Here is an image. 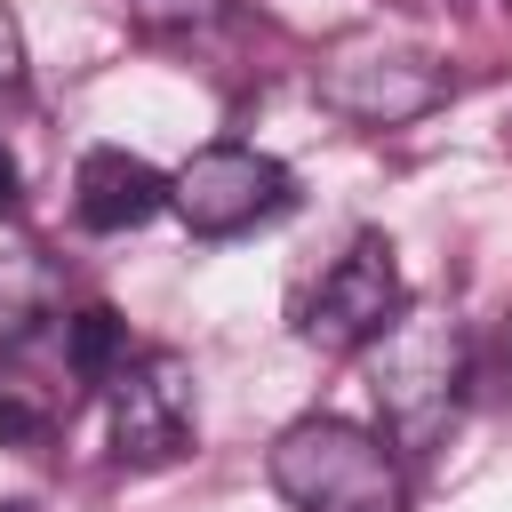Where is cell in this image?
Returning <instances> with one entry per match:
<instances>
[{"instance_id": "obj_10", "label": "cell", "mask_w": 512, "mask_h": 512, "mask_svg": "<svg viewBox=\"0 0 512 512\" xmlns=\"http://www.w3.org/2000/svg\"><path fill=\"white\" fill-rule=\"evenodd\" d=\"M24 88V32H16V16L0 8V96H16Z\"/></svg>"}, {"instance_id": "obj_7", "label": "cell", "mask_w": 512, "mask_h": 512, "mask_svg": "<svg viewBox=\"0 0 512 512\" xmlns=\"http://www.w3.org/2000/svg\"><path fill=\"white\" fill-rule=\"evenodd\" d=\"M72 208H80L88 232H136V224H152L168 208V176L152 160L120 152V144H96L80 160V176H72Z\"/></svg>"}, {"instance_id": "obj_3", "label": "cell", "mask_w": 512, "mask_h": 512, "mask_svg": "<svg viewBox=\"0 0 512 512\" xmlns=\"http://www.w3.org/2000/svg\"><path fill=\"white\" fill-rule=\"evenodd\" d=\"M288 200H296V176H288L272 152H256V144H208V152H192V160L168 176V208H176L184 232H200V240L256 232V224L288 216Z\"/></svg>"}, {"instance_id": "obj_11", "label": "cell", "mask_w": 512, "mask_h": 512, "mask_svg": "<svg viewBox=\"0 0 512 512\" xmlns=\"http://www.w3.org/2000/svg\"><path fill=\"white\" fill-rule=\"evenodd\" d=\"M16 200H24V176H16V160H8V144H0V216H16Z\"/></svg>"}, {"instance_id": "obj_12", "label": "cell", "mask_w": 512, "mask_h": 512, "mask_svg": "<svg viewBox=\"0 0 512 512\" xmlns=\"http://www.w3.org/2000/svg\"><path fill=\"white\" fill-rule=\"evenodd\" d=\"M504 360H512V312H504Z\"/></svg>"}, {"instance_id": "obj_13", "label": "cell", "mask_w": 512, "mask_h": 512, "mask_svg": "<svg viewBox=\"0 0 512 512\" xmlns=\"http://www.w3.org/2000/svg\"><path fill=\"white\" fill-rule=\"evenodd\" d=\"M0 512H32V504H0Z\"/></svg>"}, {"instance_id": "obj_4", "label": "cell", "mask_w": 512, "mask_h": 512, "mask_svg": "<svg viewBox=\"0 0 512 512\" xmlns=\"http://www.w3.org/2000/svg\"><path fill=\"white\" fill-rule=\"evenodd\" d=\"M112 456L136 464V472H160L192 448L200 432V392H192V368L184 352H136L112 384Z\"/></svg>"}, {"instance_id": "obj_2", "label": "cell", "mask_w": 512, "mask_h": 512, "mask_svg": "<svg viewBox=\"0 0 512 512\" xmlns=\"http://www.w3.org/2000/svg\"><path fill=\"white\" fill-rule=\"evenodd\" d=\"M272 488L296 512H408L392 448L344 416H304L272 440Z\"/></svg>"}, {"instance_id": "obj_9", "label": "cell", "mask_w": 512, "mask_h": 512, "mask_svg": "<svg viewBox=\"0 0 512 512\" xmlns=\"http://www.w3.org/2000/svg\"><path fill=\"white\" fill-rule=\"evenodd\" d=\"M40 424H48V416H40L32 400L0 392V448H32V440H40Z\"/></svg>"}, {"instance_id": "obj_5", "label": "cell", "mask_w": 512, "mask_h": 512, "mask_svg": "<svg viewBox=\"0 0 512 512\" xmlns=\"http://www.w3.org/2000/svg\"><path fill=\"white\" fill-rule=\"evenodd\" d=\"M400 320V264H392V240L384 232H360L328 272H320V288L304 296V344L312 352H360V344H376L384 328Z\"/></svg>"}, {"instance_id": "obj_1", "label": "cell", "mask_w": 512, "mask_h": 512, "mask_svg": "<svg viewBox=\"0 0 512 512\" xmlns=\"http://www.w3.org/2000/svg\"><path fill=\"white\" fill-rule=\"evenodd\" d=\"M464 384H472V352H464V328L448 312H408V320H392L376 336L368 392L384 408L392 448H408V456L440 448V432L464 408Z\"/></svg>"}, {"instance_id": "obj_6", "label": "cell", "mask_w": 512, "mask_h": 512, "mask_svg": "<svg viewBox=\"0 0 512 512\" xmlns=\"http://www.w3.org/2000/svg\"><path fill=\"white\" fill-rule=\"evenodd\" d=\"M320 96L392 128V120H416L440 104V72H432V56H408V48H344L320 72Z\"/></svg>"}, {"instance_id": "obj_8", "label": "cell", "mask_w": 512, "mask_h": 512, "mask_svg": "<svg viewBox=\"0 0 512 512\" xmlns=\"http://www.w3.org/2000/svg\"><path fill=\"white\" fill-rule=\"evenodd\" d=\"M64 352H72V368H80L88 384H112V376L128 368V320H120L112 304H88V312L72 320Z\"/></svg>"}]
</instances>
